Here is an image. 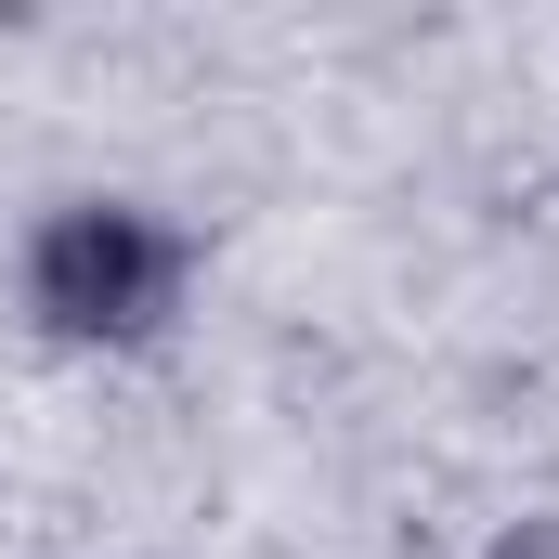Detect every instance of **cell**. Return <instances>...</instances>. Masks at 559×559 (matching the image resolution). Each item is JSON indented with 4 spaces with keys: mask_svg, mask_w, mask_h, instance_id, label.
I'll return each mask as SVG.
<instances>
[{
    "mask_svg": "<svg viewBox=\"0 0 559 559\" xmlns=\"http://www.w3.org/2000/svg\"><path fill=\"white\" fill-rule=\"evenodd\" d=\"M143 286H156V248H143L131 222H79V235L52 248V312H66V325H131Z\"/></svg>",
    "mask_w": 559,
    "mask_h": 559,
    "instance_id": "6da1fadb",
    "label": "cell"
}]
</instances>
